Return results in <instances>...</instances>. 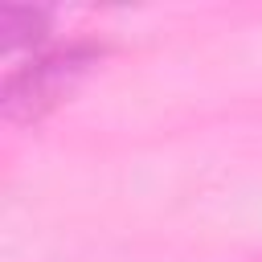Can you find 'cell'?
I'll list each match as a JSON object with an SVG mask.
<instances>
[{"label":"cell","instance_id":"6da1fadb","mask_svg":"<svg viewBox=\"0 0 262 262\" xmlns=\"http://www.w3.org/2000/svg\"><path fill=\"white\" fill-rule=\"evenodd\" d=\"M102 57L98 45L74 41L66 49H49V53H33L25 66H16L4 78V119L8 123H37L45 111H53L78 82L82 74Z\"/></svg>","mask_w":262,"mask_h":262},{"label":"cell","instance_id":"7a4b0ae2","mask_svg":"<svg viewBox=\"0 0 262 262\" xmlns=\"http://www.w3.org/2000/svg\"><path fill=\"white\" fill-rule=\"evenodd\" d=\"M0 33H4V49H20V45H37L45 33V12L41 8H0Z\"/></svg>","mask_w":262,"mask_h":262}]
</instances>
